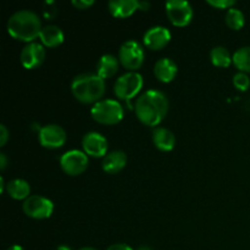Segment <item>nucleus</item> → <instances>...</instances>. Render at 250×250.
<instances>
[{"mask_svg": "<svg viewBox=\"0 0 250 250\" xmlns=\"http://www.w3.org/2000/svg\"><path fill=\"white\" fill-rule=\"evenodd\" d=\"M134 111L142 124L155 127L160 125L167 115L168 99L160 90L149 89L137 99Z\"/></svg>", "mask_w": 250, "mask_h": 250, "instance_id": "obj_1", "label": "nucleus"}, {"mask_svg": "<svg viewBox=\"0 0 250 250\" xmlns=\"http://www.w3.org/2000/svg\"><path fill=\"white\" fill-rule=\"evenodd\" d=\"M7 33L12 38L27 43H33L42 32V22L36 12L31 10H20L11 15L7 21Z\"/></svg>", "mask_w": 250, "mask_h": 250, "instance_id": "obj_2", "label": "nucleus"}, {"mask_svg": "<svg viewBox=\"0 0 250 250\" xmlns=\"http://www.w3.org/2000/svg\"><path fill=\"white\" fill-rule=\"evenodd\" d=\"M71 90L82 104H97L105 94V80L97 73H82L73 78Z\"/></svg>", "mask_w": 250, "mask_h": 250, "instance_id": "obj_3", "label": "nucleus"}, {"mask_svg": "<svg viewBox=\"0 0 250 250\" xmlns=\"http://www.w3.org/2000/svg\"><path fill=\"white\" fill-rule=\"evenodd\" d=\"M93 120L102 125H116L124 119V109L117 100L104 99L93 105L90 110Z\"/></svg>", "mask_w": 250, "mask_h": 250, "instance_id": "obj_4", "label": "nucleus"}, {"mask_svg": "<svg viewBox=\"0 0 250 250\" xmlns=\"http://www.w3.org/2000/svg\"><path fill=\"white\" fill-rule=\"evenodd\" d=\"M143 83V77L138 72H127L117 78L114 85V93L117 98L126 100L129 105V100L141 92Z\"/></svg>", "mask_w": 250, "mask_h": 250, "instance_id": "obj_5", "label": "nucleus"}, {"mask_svg": "<svg viewBox=\"0 0 250 250\" xmlns=\"http://www.w3.org/2000/svg\"><path fill=\"white\" fill-rule=\"evenodd\" d=\"M144 49L138 42L127 41L120 46L119 60L129 72H136L144 62Z\"/></svg>", "mask_w": 250, "mask_h": 250, "instance_id": "obj_6", "label": "nucleus"}, {"mask_svg": "<svg viewBox=\"0 0 250 250\" xmlns=\"http://www.w3.org/2000/svg\"><path fill=\"white\" fill-rule=\"evenodd\" d=\"M23 212L34 220H45L53 215L54 204L50 199L42 195H31L22 205Z\"/></svg>", "mask_w": 250, "mask_h": 250, "instance_id": "obj_7", "label": "nucleus"}, {"mask_svg": "<svg viewBox=\"0 0 250 250\" xmlns=\"http://www.w3.org/2000/svg\"><path fill=\"white\" fill-rule=\"evenodd\" d=\"M166 15L171 23L176 27H186L193 19L192 5L185 0H170L165 5Z\"/></svg>", "mask_w": 250, "mask_h": 250, "instance_id": "obj_8", "label": "nucleus"}, {"mask_svg": "<svg viewBox=\"0 0 250 250\" xmlns=\"http://www.w3.org/2000/svg\"><path fill=\"white\" fill-rule=\"evenodd\" d=\"M89 165V159L84 151L68 150L60 158V166L68 176H78L84 172Z\"/></svg>", "mask_w": 250, "mask_h": 250, "instance_id": "obj_9", "label": "nucleus"}, {"mask_svg": "<svg viewBox=\"0 0 250 250\" xmlns=\"http://www.w3.org/2000/svg\"><path fill=\"white\" fill-rule=\"evenodd\" d=\"M65 129L59 125H46L39 129V143L46 149H59L66 143Z\"/></svg>", "mask_w": 250, "mask_h": 250, "instance_id": "obj_10", "label": "nucleus"}, {"mask_svg": "<svg viewBox=\"0 0 250 250\" xmlns=\"http://www.w3.org/2000/svg\"><path fill=\"white\" fill-rule=\"evenodd\" d=\"M83 151L92 158H105L107 153V141L98 132H89L82 139Z\"/></svg>", "mask_w": 250, "mask_h": 250, "instance_id": "obj_11", "label": "nucleus"}, {"mask_svg": "<svg viewBox=\"0 0 250 250\" xmlns=\"http://www.w3.org/2000/svg\"><path fill=\"white\" fill-rule=\"evenodd\" d=\"M20 59L24 68L33 70V68L39 67L45 60V49L43 44L36 43V42L29 43L22 49Z\"/></svg>", "mask_w": 250, "mask_h": 250, "instance_id": "obj_12", "label": "nucleus"}, {"mask_svg": "<svg viewBox=\"0 0 250 250\" xmlns=\"http://www.w3.org/2000/svg\"><path fill=\"white\" fill-rule=\"evenodd\" d=\"M171 41V33L166 27L154 26L143 36V43L150 50H161Z\"/></svg>", "mask_w": 250, "mask_h": 250, "instance_id": "obj_13", "label": "nucleus"}, {"mask_svg": "<svg viewBox=\"0 0 250 250\" xmlns=\"http://www.w3.org/2000/svg\"><path fill=\"white\" fill-rule=\"evenodd\" d=\"M154 146L160 151H171L176 146V137L170 129L165 127H156L151 133Z\"/></svg>", "mask_w": 250, "mask_h": 250, "instance_id": "obj_14", "label": "nucleus"}, {"mask_svg": "<svg viewBox=\"0 0 250 250\" xmlns=\"http://www.w3.org/2000/svg\"><path fill=\"white\" fill-rule=\"evenodd\" d=\"M154 75L163 83L172 82L177 75V65L175 61L168 58L160 59L154 66Z\"/></svg>", "mask_w": 250, "mask_h": 250, "instance_id": "obj_15", "label": "nucleus"}, {"mask_svg": "<svg viewBox=\"0 0 250 250\" xmlns=\"http://www.w3.org/2000/svg\"><path fill=\"white\" fill-rule=\"evenodd\" d=\"M127 164V155L122 150H114L103 159V170L109 175L121 172Z\"/></svg>", "mask_w": 250, "mask_h": 250, "instance_id": "obj_16", "label": "nucleus"}, {"mask_svg": "<svg viewBox=\"0 0 250 250\" xmlns=\"http://www.w3.org/2000/svg\"><path fill=\"white\" fill-rule=\"evenodd\" d=\"M137 0H112L109 2V11L116 19H125L133 15L138 10Z\"/></svg>", "mask_w": 250, "mask_h": 250, "instance_id": "obj_17", "label": "nucleus"}, {"mask_svg": "<svg viewBox=\"0 0 250 250\" xmlns=\"http://www.w3.org/2000/svg\"><path fill=\"white\" fill-rule=\"evenodd\" d=\"M119 59L112 54H105L99 59L97 65V75L103 80L114 77L119 71Z\"/></svg>", "mask_w": 250, "mask_h": 250, "instance_id": "obj_18", "label": "nucleus"}, {"mask_svg": "<svg viewBox=\"0 0 250 250\" xmlns=\"http://www.w3.org/2000/svg\"><path fill=\"white\" fill-rule=\"evenodd\" d=\"M39 39L43 45L48 46V48H56L62 44L65 36L60 27L49 24V26L43 27L41 34H39Z\"/></svg>", "mask_w": 250, "mask_h": 250, "instance_id": "obj_19", "label": "nucleus"}, {"mask_svg": "<svg viewBox=\"0 0 250 250\" xmlns=\"http://www.w3.org/2000/svg\"><path fill=\"white\" fill-rule=\"evenodd\" d=\"M6 192L12 199L15 200H26L31 197V187L27 181L21 178H15L10 181L6 186Z\"/></svg>", "mask_w": 250, "mask_h": 250, "instance_id": "obj_20", "label": "nucleus"}, {"mask_svg": "<svg viewBox=\"0 0 250 250\" xmlns=\"http://www.w3.org/2000/svg\"><path fill=\"white\" fill-rule=\"evenodd\" d=\"M210 60L216 67H229L232 63V56L225 46H215L210 51Z\"/></svg>", "mask_w": 250, "mask_h": 250, "instance_id": "obj_21", "label": "nucleus"}, {"mask_svg": "<svg viewBox=\"0 0 250 250\" xmlns=\"http://www.w3.org/2000/svg\"><path fill=\"white\" fill-rule=\"evenodd\" d=\"M232 62L238 68L239 72L250 73V46H243L234 51L232 55Z\"/></svg>", "mask_w": 250, "mask_h": 250, "instance_id": "obj_22", "label": "nucleus"}, {"mask_svg": "<svg viewBox=\"0 0 250 250\" xmlns=\"http://www.w3.org/2000/svg\"><path fill=\"white\" fill-rule=\"evenodd\" d=\"M244 23H246V17L241 10L236 9V7H231L229 10H227L226 24L229 28L239 31L244 26Z\"/></svg>", "mask_w": 250, "mask_h": 250, "instance_id": "obj_23", "label": "nucleus"}, {"mask_svg": "<svg viewBox=\"0 0 250 250\" xmlns=\"http://www.w3.org/2000/svg\"><path fill=\"white\" fill-rule=\"evenodd\" d=\"M233 84L239 92H246L250 87V78L247 73L238 72L233 76Z\"/></svg>", "mask_w": 250, "mask_h": 250, "instance_id": "obj_24", "label": "nucleus"}, {"mask_svg": "<svg viewBox=\"0 0 250 250\" xmlns=\"http://www.w3.org/2000/svg\"><path fill=\"white\" fill-rule=\"evenodd\" d=\"M208 4L220 10H229L236 5V1L234 0H209Z\"/></svg>", "mask_w": 250, "mask_h": 250, "instance_id": "obj_25", "label": "nucleus"}, {"mask_svg": "<svg viewBox=\"0 0 250 250\" xmlns=\"http://www.w3.org/2000/svg\"><path fill=\"white\" fill-rule=\"evenodd\" d=\"M72 5L78 10H87L94 5V0H73Z\"/></svg>", "mask_w": 250, "mask_h": 250, "instance_id": "obj_26", "label": "nucleus"}, {"mask_svg": "<svg viewBox=\"0 0 250 250\" xmlns=\"http://www.w3.org/2000/svg\"><path fill=\"white\" fill-rule=\"evenodd\" d=\"M9 137L10 133L9 131H7L6 126H5V125H1V126H0V146H4L5 144L7 143Z\"/></svg>", "mask_w": 250, "mask_h": 250, "instance_id": "obj_27", "label": "nucleus"}, {"mask_svg": "<svg viewBox=\"0 0 250 250\" xmlns=\"http://www.w3.org/2000/svg\"><path fill=\"white\" fill-rule=\"evenodd\" d=\"M107 250H133L129 246H127V244H124V243H119V244H112V246H110Z\"/></svg>", "mask_w": 250, "mask_h": 250, "instance_id": "obj_28", "label": "nucleus"}, {"mask_svg": "<svg viewBox=\"0 0 250 250\" xmlns=\"http://www.w3.org/2000/svg\"><path fill=\"white\" fill-rule=\"evenodd\" d=\"M6 165H7L6 155H5L4 153H1L0 154V170L4 171L5 168H6Z\"/></svg>", "mask_w": 250, "mask_h": 250, "instance_id": "obj_29", "label": "nucleus"}, {"mask_svg": "<svg viewBox=\"0 0 250 250\" xmlns=\"http://www.w3.org/2000/svg\"><path fill=\"white\" fill-rule=\"evenodd\" d=\"M149 9H150V2L139 1V7H138V10H141V11H148Z\"/></svg>", "mask_w": 250, "mask_h": 250, "instance_id": "obj_30", "label": "nucleus"}, {"mask_svg": "<svg viewBox=\"0 0 250 250\" xmlns=\"http://www.w3.org/2000/svg\"><path fill=\"white\" fill-rule=\"evenodd\" d=\"M5 188H6V186H5L4 178L0 177V192L4 193V192H5Z\"/></svg>", "mask_w": 250, "mask_h": 250, "instance_id": "obj_31", "label": "nucleus"}, {"mask_svg": "<svg viewBox=\"0 0 250 250\" xmlns=\"http://www.w3.org/2000/svg\"><path fill=\"white\" fill-rule=\"evenodd\" d=\"M7 250H24V249L22 248L21 246H17V244H15V246H11Z\"/></svg>", "mask_w": 250, "mask_h": 250, "instance_id": "obj_32", "label": "nucleus"}, {"mask_svg": "<svg viewBox=\"0 0 250 250\" xmlns=\"http://www.w3.org/2000/svg\"><path fill=\"white\" fill-rule=\"evenodd\" d=\"M56 250H72L70 248V247H67V246H60V247H58V248H56Z\"/></svg>", "mask_w": 250, "mask_h": 250, "instance_id": "obj_33", "label": "nucleus"}, {"mask_svg": "<svg viewBox=\"0 0 250 250\" xmlns=\"http://www.w3.org/2000/svg\"><path fill=\"white\" fill-rule=\"evenodd\" d=\"M137 250H153L150 248V247H146V246H143V247H141V248H138Z\"/></svg>", "mask_w": 250, "mask_h": 250, "instance_id": "obj_34", "label": "nucleus"}, {"mask_svg": "<svg viewBox=\"0 0 250 250\" xmlns=\"http://www.w3.org/2000/svg\"><path fill=\"white\" fill-rule=\"evenodd\" d=\"M78 250H97V249L92 248V247H84V248H81V249H78Z\"/></svg>", "mask_w": 250, "mask_h": 250, "instance_id": "obj_35", "label": "nucleus"}]
</instances>
